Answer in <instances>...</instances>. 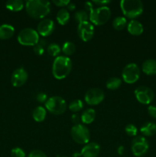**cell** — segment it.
<instances>
[{"label":"cell","mask_w":156,"mask_h":157,"mask_svg":"<svg viewBox=\"0 0 156 157\" xmlns=\"http://www.w3.org/2000/svg\"><path fill=\"white\" fill-rule=\"evenodd\" d=\"M84 108V102L81 100L76 99L71 101L69 104V109L73 113H76Z\"/></svg>","instance_id":"obj_29"},{"label":"cell","mask_w":156,"mask_h":157,"mask_svg":"<svg viewBox=\"0 0 156 157\" xmlns=\"http://www.w3.org/2000/svg\"><path fill=\"white\" fill-rule=\"evenodd\" d=\"M28 15L33 18H44L50 13V2L45 0H28L25 2Z\"/></svg>","instance_id":"obj_1"},{"label":"cell","mask_w":156,"mask_h":157,"mask_svg":"<svg viewBox=\"0 0 156 157\" xmlns=\"http://www.w3.org/2000/svg\"><path fill=\"white\" fill-rule=\"evenodd\" d=\"M77 33L82 41H89L94 35V26L89 21L80 23L77 27Z\"/></svg>","instance_id":"obj_12"},{"label":"cell","mask_w":156,"mask_h":157,"mask_svg":"<svg viewBox=\"0 0 156 157\" xmlns=\"http://www.w3.org/2000/svg\"><path fill=\"white\" fill-rule=\"evenodd\" d=\"M47 99H48L47 98V95L45 93H44V92H40L36 96V100L39 103H44L45 104Z\"/></svg>","instance_id":"obj_34"},{"label":"cell","mask_w":156,"mask_h":157,"mask_svg":"<svg viewBox=\"0 0 156 157\" xmlns=\"http://www.w3.org/2000/svg\"><path fill=\"white\" fill-rule=\"evenodd\" d=\"M136 100L142 104H150L154 99V92L146 86H139L134 91Z\"/></svg>","instance_id":"obj_11"},{"label":"cell","mask_w":156,"mask_h":157,"mask_svg":"<svg viewBox=\"0 0 156 157\" xmlns=\"http://www.w3.org/2000/svg\"><path fill=\"white\" fill-rule=\"evenodd\" d=\"M105 98V94L102 89L98 87L90 88L86 92L84 95V100L88 105H98L102 102Z\"/></svg>","instance_id":"obj_10"},{"label":"cell","mask_w":156,"mask_h":157,"mask_svg":"<svg viewBox=\"0 0 156 157\" xmlns=\"http://www.w3.org/2000/svg\"><path fill=\"white\" fill-rule=\"evenodd\" d=\"M28 157H47L46 156L45 153L43 151L39 150H32L30 153L28 154Z\"/></svg>","instance_id":"obj_33"},{"label":"cell","mask_w":156,"mask_h":157,"mask_svg":"<svg viewBox=\"0 0 156 157\" xmlns=\"http://www.w3.org/2000/svg\"><path fill=\"white\" fill-rule=\"evenodd\" d=\"M93 3L96 4V6H98L99 7H101V6H106L107 4H110L111 2L109 1V0H101V1H99V0H93L92 2Z\"/></svg>","instance_id":"obj_37"},{"label":"cell","mask_w":156,"mask_h":157,"mask_svg":"<svg viewBox=\"0 0 156 157\" xmlns=\"http://www.w3.org/2000/svg\"><path fill=\"white\" fill-rule=\"evenodd\" d=\"M47 115V110L41 106H38L35 107L32 112V117L36 122H42L45 120Z\"/></svg>","instance_id":"obj_20"},{"label":"cell","mask_w":156,"mask_h":157,"mask_svg":"<svg viewBox=\"0 0 156 157\" xmlns=\"http://www.w3.org/2000/svg\"><path fill=\"white\" fill-rule=\"evenodd\" d=\"M127 25V19L125 16H118L113 20V26L116 30L121 31Z\"/></svg>","instance_id":"obj_24"},{"label":"cell","mask_w":156,"mask_h":157,"mask_svg":"<svg viewBox=\"0 0 156 157\" xmlns=\"http://www.w3.org/2000/svg\"><path fill=\"white\" fill-rule=\"evenodd\" d=\"M120 8L125 18L133 20L143 12V3L140 0H122Z\"/></svg>","instance_id":"obj_3"},{"label":"cell","mask_w":156,"mask_h":157,"mask_svg":"<svg viewBox=\"0 0 156 157\" xmlns=\"http://www.w3.org/2000/svg\"><path fill=\"white\" fill-rule=\"evenodd\" d=\"M74 19L77 21L78 23H82L84 21H89V14L88 12L84 9H80L75 12L74 14Z\"/></svg>","instance_id":"obj_27"},{"label":"cell","mask_w":156,"mask_h":157,"mask_svg":"<svg viewBox=\"0 0 156 157\" xmlns=\"http://www.w3.org/2000/svg\"><path fill=\"white\" fill-rule=\"evenodd\" d=\"M55 29L54 22L50 18H44L38 25L37 32L43 37H47L51 35Z\"/></svg>","instance_id":"obj_14"},{"label":"cell","mask_w":156,"mask_h":157,"mask_svg":"<svg viewBox=\"0 0 156 157\" xmlns=\"http://www.w3.org/2000/svg\"><path fill=\"white\" fill-rule=\"evenodd\" d=\"M100 153V146L95 142H89L81 150L80 156L83 157H97Z\"/></svg>","instance_id":"obj_15"},{"label":"cell","mask_w":156,"mask_h":157,"mask_svg":"<svg viewBox=\"0 0 156 157\" xmlns=\"http://www.w3.org/2000/svg\"><path fill=\"white\" fill-rule=\"evenodd\" d=\"M70 12H69V11L67 9H64V8L60 9L56 15L57 21L61 25H65L66 24H67V22L70 20Z\"/></svg>","instance_id":"obj_21"},{"label":"cell","mask_w":156,"mask_h":157,"mask_svg":"<svg viewBox=\"0 0 156 157\" xmlns=\"http://www.w3.org/2000/svg\"><path fill=\"white\" fill-rule=\"evenodd\" d=\"M71 121L74 124V125H76V124H79L80 121H81L80 116H79L78 113H73V114L71 116Z\"/></svg>","instance_id":"obj_38"},{"label":"cell","mask_w":156,"mask_h":157,"mask_svg":"<svg viewBox=\"0 0 156 157\" xmlns=\"http://www.w3.org/2000/svg\"><path fill=\"white\" fill-rule=\"evenodd\" d=\"M67 9L68 11H73L75 9H76V5H75L73 2H70L67 5Z\"/></svg>","instance_id":"obj_40"},{"label":"cell","mask_w":156,"mask_h":157,"mask_svg":"<svg viewBox=\"0 0 156 157\" xmlns=\"http://www.w3.org/2000/svg\"><path fill=\"white\" fill-rule=\"evenodd\" d=\"M140 132L145 136H151L156 133V124L152 122H147L141 127Z\"/></svg>","instance_id":"obj_22"},{"label":"cell","mask_w":156,"mask_h":157,"mask_svg":"<svg viewBox=\"0 0 156 157\" xmlns=\"http://www.w3.org/2000/svg\"><path fill=\"white\" fill-rule=\"evenodd\" d=\"M142 71L147 75H156V60H145L142 65Z\"/></svg>","instance_id":"obj_17"},{"label":"cell","mask_w":156,"mask_h":157,"mask_svg":"<svg viewBox=\"0 0 156 157\" xmlns=\"http://www.w3.org/2000/svg\"><path fill=\"white\" fill-rule=\"evenodd\" d=\"M149 149V144L145 137L137 136L132 140L131 150L135 156L142 157L145 156Z\"/></svg>","instance_id":"obj_9"},{"label":"cell","mask_w":156,"mask_h":157,"mask_svg":"<svg viewBox=\"0 0 156 157\" xmlns=\"http://www.w3.org/2000/svg\"><path fill=\"white\" fill-rule=\"evenodd\" d=\"M12 157H25V152L20 147H15L11 151Z\"/></svg>","instance_id":"obj_32"},{"label":"cell","mask_w":156,"mask_h":157,"mask_svg":"<svg viewBox=\"0 0 156 157\" xmlns=\"http://www.w3.org/2000/svg\"><path fill=\"white\" fill-rule=\"evenodd\" d=\"M72 61L69 57L60 56L55 58L52 64V74L58 80H62L70 75L72 70Z\"/></svg>","instance_id":"obj_2"},{"label":"cell","mask_w":156,"mask_h":157,"mask_svg":"<svg viewBox=\"0 0 156 157\" xmlns=\"http://www.w3.org/2000/svg\"><path fill=\"white\" fill-rule=\"evenodd\" d=\"M125 132L129 136H137L138 128L133 124H128L125 128Z\"/></svg>","instance_id":"obj_31"},{"label":"cell","mask_w":156,"mask_h":157,"mask_svg":"<svg viewBox=\"0 0 156 157\" xmlns=\"http://www.w3.org/2000/svg\"><path fill=\"white\" fill-rule=\"evenodd\" d=\"M47 53L52 57H58L59 56V54L61 53V48L60 47V45L57 43H50L47 45Z\"/></svg>","instance_id":"obj_28"},{"label":"cell","mask_w":156,"mask_h":157,"mask_svg":"<svg viewBox=\"0 0 156 157\" xmlns=\"http://www.w3.org/2000/svg\"><path fill=\"white\" fill-rule=\"evenodd\" d=\"M125 151V148H124L123 146H119L117 149V153L119 155H122Z\"/></svg>","instance_id":"obj_41"},{"label":"cell","mask_w":156,"mask_h":157,"mask_svg":"<svg viewBox=\"0 0 156 157\" xmlns=\"http://www.w3.org/2000/svg\"><path fill=\"white\" fill-rule=\"evenodd\" d=\"M15 34V28L9 24L0 25V39L6 40L12 38Z\"/></svg>","instance_id":"obj_18"},{"label":"cell","mask_w":156,"mask_h":157,"mask_svg":"<svg viewBox=\"0 0 156 157\" xmlns=\"http://www.w3.org/2000/svg\"><path fill=\"white\" fill-rule=\"evenodd\" d=\"M57 157H67V156H59V155H58V156Z\"/></svg>","instance_id":"obj_42"},{"label":"cell","mask_w":156,"mask_h":157,"mask_svg":"<svg viewBox=\"0 0 156 157\" xmlns=\"http://www.w3.org/2000/svg\"><path fill=\"white\" fill-rule=\"evenodd\" d=\"M106 85L107 88L110 89V90H116L122 85V81H121L120 78L113 77V78H110V79L107 80Z\"/></svg>","instance_id":"obj_25"},{"label":"cell","mask_w":156,"mask_h":157,"mask_svg":"<svg viewBox=\"0 0 156 157\" xmlns=\"http://www.w3.org/2000/svg\"><path fill=\"white\" fill-rule=\"evenodd\" d=\"M28 78V74L23 67L15 69L11 76V83L15 87H20L24 85Z\"/></svg>","instance_id":"obj_13"},{"label":"cell","mask_w":156,"mask_h":157,"mask_svg":"<svg viewBox=\"0 0 156 157\" xmlns=\"http://www.w3.org/2000/svg\"><path fill=\"white\" fill-rule=\"evenodd\" d=\"M127 30L132 35L139 36L143 33L144 28L142 23L137 20H131L127 25Z\"/></svg>","instance_id":"obj_16"},{"label":"cell","mask_w":156,"mask_h":157,"mask_svg":"<svg viewBox=\"0 0 156 157\" xmlns=\"http://www.w3.org/2000/svg\"><path fill=\"white\" fill-rule=\"evenodd\" d=\"M52 2L58 7H64V6H67V5L70 2L69 0H54Z\"/></svg>","instance_id":"obj_35"},{"label":"cell","mask_w":156,"mask_h":157,"mask_svg":"<svg viewBox=\"0 0 156 157\" xmlns=\"http://www.w3.org/2000/svg\"><path fill=\"white\" fill-rule=\"evenodd\" d=\"M70 135L73 141L78 144L86 145L90 142V130L84 124H79L72 127L70 130Z\"/></svg>","instance_id":"obj_7"},{"label":"cell","mask_w":156,"mask_h":157,"mask_svg":"<svg viewBox=\"0 0 156 157\" xmlns=\"http://www.w3.org/2000/svg\"><path fill=\"white\" fill-rule=\"evenodd\" d=\"M84 7H85V10L87 12H90L93 9V3L92 2H85Z\"/></svg>","instance_id":"obj_39"},{"label":"cell","mask_w":156,"mask_h":157,"mask_svg":"<svg viewBox=\"0 0 156 157\" xmlns=\"http://www.w3.org/2000/svg\"><path fill=\"white\" fill-rule=\"evenodd\" d=\"M6 7L13 12H19L24 7V3L21 0H9L6 2Z\"/></svg>","instance_id":"obj_23"},{"label":"cell","mask_w":156,"mask_h":157,"mask_svg":"<svg viewBox=\"0 0 156 157\" xmlns=\"http://www.w3.org/2000/svg\"><path fill=\"white\" fill-rule=\"evenodd\" d=\"M18 43L24 46H35L40 40L39 34L35 29L25 28L20 31L17 37Z\"/></svg>","instance_id":"obj_5"},{"label":"cell","mask_w":156,"mask_h":157,"mask_svg":"<svg viewBox=\"0 0 156 157\" xmlns=\"http://www.w3.org/2000/svg\"><path fill=\"white\" fill-rule=\"evenodd\" d=\"M46 46V41L44 39H40L38 44L33 47V51L36 55H42L44 52V48Z\"/></svg>","instance_id":"obj_30"},{"label":"cell","mask_w":156,"mask_h":157,"mask_svg":"<svg viewBox=\"0 0 156 157\" xmlns=\"http://www.w3.org/2000/svg\"><path fill=\"white\" fill-rule=\"evenodd\" d=\"M45 109L54 115H61L67 109L66 101L60 96H52L47 99L45 104Z\"/></svg>","instance_id":"obj_6"},{"label":"cell","mask_w":156,"mask_h":157,"mask_svg":"<svg viewBox=\"0 0 156 157\" xmlns=\"http://www.w3.org/2000/svg\"><path fill=\"white\" fill-rule=\"evenodd\" d=\"M81 121L84 124H90L96 119V111L94 109L89 108L87 109L83 112L82 115L80 116Z\"/></svg>","instance_id":"obj_19"},{"label":"cell","mask_w":156,"mask_h":157,"mask_svg":"<svg viewBox=\"0 0 156 157\" xmlns=\"http://www.w3.org/2000/svg\"><path fill=\"white\" fill-rule=\"evenodd\" d=\"M122 80L127 84H134L140 78V69L135 63H129L124 67L122 72Z\"/></svg>","instance_id":"obj_8"},{"label":"cell","mask_w":156,"mask_h":157,"mask_svg":"<svg viewBox=\"0 0 156 157\" xmlns=\"http://www.w3.org/2000/svg\"><path fill=\"white\" fill-rule=\"evenodd\" d=\"M148 113L151 117L155 118L156 119V107L155 106L150 105L148 107Z\"/></svg>","instance_id":"obj_36"},{"label":"cell","mask_w":156,"mask_h":157,"mask_svg":"<svg viewBox=\"0 0 156 157\" xmlns=\"http://www.w3.org/2000/svg\"><path fill=\"white\" fill-rule=\"evenodd\" d=\"M111 16V10L108 6H101L93 9L89 14V20L95 25L106 24Z\"/></svg>","instance_id":"obj_4"},{"label":"cell","mask_w":156,"mask_h":157,"mask_svg":"<svg viewBox=\"0 0 156 157\" xmlns=\"http://www.w3.org/2000/svg\"><path fill=\"white\" fill-rule=\"evenodd\" d=\"M62 52H64V54L67 56H70L72 55L76 51V46L73 44L72 41H65V42L63 44L62 46Z\"/></svg>","instance_id":"obj_26"}]
</instances>
